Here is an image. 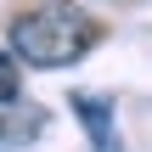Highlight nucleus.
<instances>
[{"instance_id":"1","label":"nucleus","mask_w":152,"mask_h":152,"mask_svg":"<svg viewBox=\"0 0 152 152\" xmlns=\"http://www.w3.org/2000/svg\"><path fill=\"white\" fill-rule=\"evenodd\" d=\"M6 45H11V56L28 62V68H73V62L96 45V23H90L79 6L51 0V6H34V11H23V17H11Z\"/></svg>"},{"instance_id":"3","label":"nucleus","mask_w":152,"mask_h":152,"mask_svg":"<svg viewBox=\"0 0 152 152\" xmlns=\"http://www.w3.org/2000/svg\"><path fill=\"white\" fill-rule=\"evenodd\" d=\"M17 90H23V79H17V56H6V51H0V107H11V102H17Z\"/></svg>"},{"instance_id":"2","label":"nucleus","mask_w":152,"mask_h":152,"mask_svg":"<svg viewBox=\"0 0 152 152\" xmlns=\"http://www.w3.org/2000/svg\"><path fill=\"white\" fill-rule=\"evenodd\" d=\"M73 113L85 118L90 147H96V152H118V135H113V107H107V102H96V96H73Z\"/></svg>"},{"instance_id":"4","label":"nucleus","mask_w":152,"mask_h":152,"mask_svg":"<svg viewBox=\"0 0 152 152\" xmlns=\"http://www.w3.org/2000/svg\"><path fill=\"white\" fill-rule=\"evenodd\" d=\"M0 152H6V135H0Z\"/></svg>"}]
</instances>
